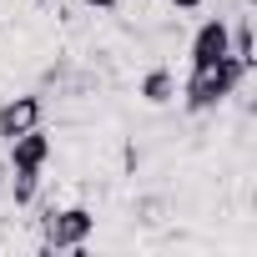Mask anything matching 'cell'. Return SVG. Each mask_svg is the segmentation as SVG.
I'll use <instances>...</instances> for the list:
<instances>
[{
	"instance_id": "1",
	"label": "cell",
	"mask_w": 257,
	"mask_h": 257,
	"mask_svg": "<svg viewBox=\"0 0 257 257\" xmlns=\"http://www.w3.org/2000/svg\"><path fill=\"white\" fill-rule=\"evenodd\" d=\"M247 71H252V66H247L242 56H222V61H212V66H192V76H187V86H182V106H187V111H217V106L242 86Z\"/></svg>"
},
{
	"instance_id": "5",
	"label": "cell",
	"mask_w": 257,
	"mask_h": 257,
	"mask_svg": "<svg viewBox=\"0 0 257 257\" xmlns=\"http://www.w3.org/2000/svg\"><path fill=\"white\" fill-rule=\"evenodd\" d=\"M31 126H41V96H11L6 106H0V137H21L31 132Z\"/></svg>"
},
{
	"instance_id": "3",
	"label": "cell",
	"mask_w": 257,
	"mask_h": 257,
	"mask_svg": "<svg viewBox=\"0 0 257 257\" xmlns=\"http://www.w3.org/2000/svg\"><path fill=\"white\" fill-rule=\"evenodd\" d=\"M222 56H232V26L217 16V21L197 26V36H192V66H212Z\"/></svg>"
},
{
	"instance_id": "8",
	"label": "cell",
	"mask_w": 257,
	"mask_h": 257,
	"mask_svg": "<svg viewBox=\"0 0 257 257\" xmlns=\"http://www.w3.org/2000/svg\"><path fill=\"white\" fill-rule=\"evenodd\" d=\"M167 6H172V11H182V16H187V11H202V0H167Z\"/></svg>"
},
{
	"instance_id": "7",
	"label": "cell",
	"mask_w": 257,
	"mask_h": 257,
	"mask_svg": "<svg viewBox=\"0 0 257 257\" xmlns=\"http://www.w3.org/2000/svg\"><path fill=\"white\" fill-rule=\"evenodd\" d=\"M36 182H41V172H16V202H21V207L36 197Z\"/></svg>"
},
{
	"instance_id": "6",
	"label": "cell",
	"mask_w": 257,
	"mask_h": 257,
	"mask_svg": "<svg viewBox=\"0 0 257 257\" xmlns=\"http://www.w3.org/2000/svg\"><path fill=\"white\" fill-rule=\"evenodd\" d=\"M172 96H177V76H172L167 66H152V71L142 76V101H147V106H167Z\"/></svg>"
},
{
	"instance_id": "9",
	"label": "cell",
	"mask_w": 257,
	"mask_h": 257,
	"mask_svg": "<svg viewBox=\"0 0 257 257\" xmlns=\"http://www.w3.org/2000/svg\"><path fill=\"white\" fill-rule=\"evenodd\" d=\"M86 11H116V0H81Z\"/></svg>"
},
{
	"instance_id": "2",
	"label": "cell",
	"mask_w": 257,
	"mask_h": 257,
	"mask_svg": "<svg viewBox=\"0 0 257 257\" xmlns=\"http://www.w3.org/2000/svg\"><path fill=\"white\" fill-rule=\"evenodd\" d=\"M96 232V212L91 207H61L46 217V247H81Z\"/></svg>"
},
{
	"instance_id": "4",
	"label": "cell",
	"mask_w": 257,
	"mask_h": 257,
	"mask_svg": "<svg viewBox=\"0 0 257 257\" xmlns=\"http://www.w3.org/2000/svg\"><path fill=\"white\" fill-rule=\"evenodd\" d=\"M6 147H11V167H16V172H41V167L51 162V137L41 132V126H31V132L11 137Z\"/></svg>"
}]
</instances>
